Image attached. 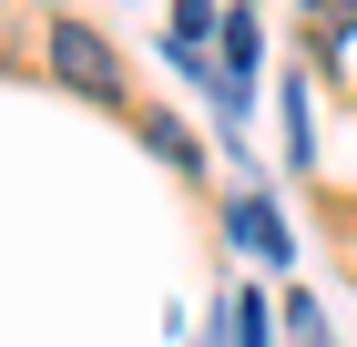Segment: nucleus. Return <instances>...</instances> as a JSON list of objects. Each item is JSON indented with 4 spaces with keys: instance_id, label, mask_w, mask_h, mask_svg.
Wrapping results in <instances>:
<instances>
[{
    "instance_id": "4",
    "label": "nucleus",
    "mask_w": 357,
    "mask_h": 347,
    "mask_svg": "<svg viewBox=\"0 0 357 347\" xmlns=\"http://www.w3.org/2000/svg\"><path fill=\"white\" fill-rule=\"evenodd\" d=\"M286 154L317 163V123H306V92H286Z\"/></svg>"
},
{
    "instance_id": "1",
    "label": "nucleus",
    "mask_w": 357,
    "mask_h": 347,
    "mask_svg": "<svg viewBox=\"0 0 357 347\" xmlns=\"http://www.w3.org/2000/svg\"><path fill=\"white\" fill-rule=\"evenodd\" d=\"M52 72L72 82V92H92V103H112V92H123L112 41H102V31H82V21H61V31H52Z\"/></svg>"
},
{
    "instance_id": "3",
    "label": "nucleus",
    "mask_w": 357,
    "mask_h": 347,
    "mask_svg": "<svg viewBox=\"0 0 357 347\" xmlns=\"http://www.w3.org/2000/svg\"><path fill=\"white\" fill-rule=\"evenodd\" d=\"M225 337H235V347H266V296H235V307H225Z\"/></svg>"
},
{
    "instance_id": "5",
    "label": "nucleus",
    "mask_w": 357,
    "mask_h": 347,
    "mask_svg": "<svg viewBox=\"0 0 357 347\" xmlns=\"http://www.w3.org/2000/svg\"><path fill=\"white\" fill-rule=\"evenodd\" d=\"M286 327H296V347H327V327H317V307H306V296H286Z\"/></svg>"
},
{
    "instance_id": "2",
    "label": "nucleus",
    "mask_w": 357,
    "mask_h": 347,
    "mask_svg": "<svg viewBox=\"0 0 357 347\" xmlns=\"http://www.w3.org/2000/svg\"><path fill=\"white\" fill-rule=\"evenodd\" d=\"M235 245H255V256H286V214H275L266 194H245V205H235Z\"/></svg>"
}]
</instances>
